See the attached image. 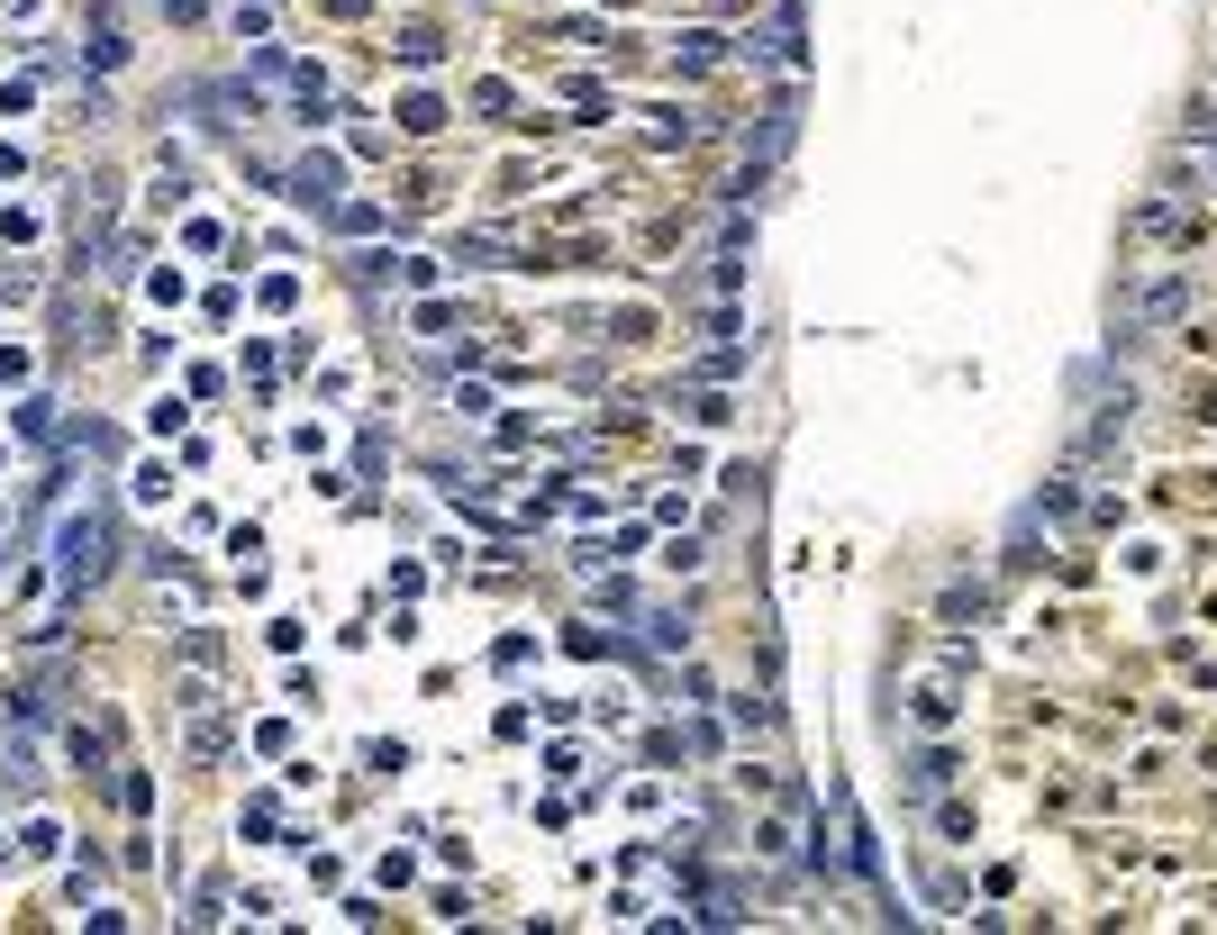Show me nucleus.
<instances>
[{
    "instance_id": "obj_1",
    "label": "nucleus",
    "mask_w": 1217,
    "mask_h": 935,
    "mask_svg": "<svg viewBox=\"0 0 1217 935\" xmlns=\"http://www.w3.org/2000/svg\"><path fill=\"white\" fill-rule=\"evenodd\" d=\"M337 182H346L337 155H300L291 164V200H310V210H337Z\"/></svg>"
},
{
    "instance_id": "obj_2",
    "label": "nucleus",
    "mask_w": 1217,
    "mask_h": 935,
    "mask_svg": "<svg viewBox=\"0 0 1217 935\" xmlns=\"http://www.w3.org/2000/svg\"><path fill=\"white\" fill-rule=\"evenodd\" d=\"M718 55H727V37H718V28H681V37H673V64H681V73H708Z\"/></svg>"
},
{
    "instance_id": "obj_3",
    "label": "nucleus",
    "mask_w": 1217,
    "mask_h": 935,
    "mask_svg": "<svg viewBox=\"0 0 1217 935\" xmlns=\"http://www.w3.org/2000/svg\"><path fill=\"white\" fill-rule=\"evenodd\" d=\"M945 781H954V754H945V745H927L918 763H908V791H918V799H936Z\"/></svg>"
},
{
    "instance_id": "obj_4",
    "label": "nucleus",
    "mask_w": 1217,
    "mask_h": 935,
    "mask_svg": "<svg viewBox=\"0 0 1217 935\" xmlns=\"http://www.w3.org/2000/svg\"><path fill=\"white\" fill-rule=\"evenodd\" d=\"M645 137L654 146H691V110H673V100H664V110H645Z\"/></svg>"
},
{
    "instance_id": "obj_5",
    "label": "nucleus",
    "mask_w": 1217,
    "mask_h": 935,
    "mask_svg": "<svg viewBox=\"0 0 1217 935\" xmlns=\"http://www.w3.org/2000/svg\"><path fill=\"white\" fill-rule=\"evenodd\" d=\"M400 128H410V137H437V128H446V110H437L427 91H410V100H400Z\"/></svg>"
},
{
    "instance_id": "obj_6",
    "label": "nucleus",
    "mask_w": 1217,
    "mask_h": 935,
    "mask_svg": "<svg viewBox=\"0 0 1217 935\" xmlns=\"http://www.w3.org/2000/svg\"><path fill=\"white\" fill-rule=\"evenodd\" d=\"M437 55H446L437 28H400V64H437Z\"/></svg>"
},
{
    "instance_id": "obj_7",
    "label": "nucleus",
    "mask_w": 1217,
    "mask_h": 935,
    "mask_svg": "<svg viewBox=\"0 0 1217 935\" xmlns=\"http://www.w3.org/2000/svg\"><path fill=\"white\" fill-rule=\"evenodd\" d=\"M273 826H283V799L255 791V799H246V836H273Z\"/></svg>"
},
{
    "instance_id": "obj_8",
    "label": "nucleus",
    "mask_w": 1217,
    "mask_h": 935,
    "mask_svg": "<svg viewBox=\"0 0 1217 935\" xmlns=\"http://www.w3.org/2000/svg\"><path fill=\"white\" fill-rule=\"evenodd\" d=\"M0 237H10V245H37L46 218H37V210H10V218H0Z\"/></svg>"
},
{
    "instance_id": "obj_9",
    "label": "nucleus",
    "mask_w": 1217,
    "mask_h": 935,
    "mask_svg": "<svg viewBox=\"0 0 1217 935\" xmlns=\"http://www.w3.org/2000/svg\"><path fill=\"white\" fill-rule=\"evenodd\" d=\"M918 718H927V726L954 718V691H945V681H927V691H918Z\"/></svg>"
},
{
    "instance_id": "obj_10",
    "label": "nucleus",
    "mask_w": 1217,
    "mask_h": 935,
    "mask_svg": "<svg viewBox=\"0 0 1217 935\" xmlns=\"http://www.w3.org/2000/svg\"><path fill=\"white\" fill-rule=\"evenodd\" d=\"M410 327H418V337H446V327H454V309H446V300H418V309H410Z\"/></svg>"
},
{
    "instance_id": "obj_11",
    "label": "nucleus",
    "mask_w": 1217,
    "mask_h": 935,
    "mask_svg": "<svg viewBox=\"0 0 1217 935\" xmlns=\"http://www.w3.org/2000/svg\"><path fill=\"white\" fill-rule=\"evenodd\" d=\"M337 218L354 227V237H373V227H382V200H346V210H337Z\"/></svg>"
},
{
    "instance_id": "obj_12",
    "label": "nucleus",
    "mask_w": 1217,
    "mask_h": 935,
    "mask_svg": "<svg viewBox=\"0 0 1217 935\" xmlns=\"http://www.w3.org/2000/svg\"><path fill=\"white\" fill-rule=\"evenodd\" d=\"M473 110L481 118H510V83H473Z\"/></svg>"
},
{
    "instance_id": "obj_13",
    "label": "nucleus",
    "mask_w": 1217,
    "mask_h": 935,
    "mask_svg": "<svg viewBox=\"0 0 1217 935\" xmlns=\"http://www.w3.org/2000/svg\"><path fill=\"white\" fill-rule=\"evenodd\" d=\"M364 10H373V0H327V18H364Z\"/></svg>"
}]
</instances>
